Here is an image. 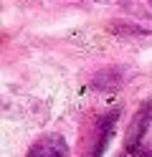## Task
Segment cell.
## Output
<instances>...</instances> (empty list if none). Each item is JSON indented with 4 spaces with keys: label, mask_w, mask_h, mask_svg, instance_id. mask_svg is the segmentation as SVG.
Wrapping results in <instances>:
<instances>
[{
    "label": "cell",
    "mask_w": 152,
    "mask_h": 157,
    "mask_svg": "<svg viewBox=\"0 0 152 157\" xmlns=\"http://www.w3.org/2000/svg\"><path fill=\"white\" fill-rule=\"evenodd\" d=\"M152 122V99L145 101L137 109V114L132 117V122L127 127V134H124V152H132V150H139L142 147V140H145V132Z\"/></svg>",
    "instance_id": "cell-1"
},
{
    "label": "cell",
    "mask_w": 152,
    "mask_h": 157,
    "mask_svg": "<svg viewBox=\"0 0 152 157\" xmlns=\"http://www.w3.org/2000/svg\"><path fill=\"white\" fill-rule=\"evenodd\" d=\"M117 122H119V109H111L107 112L101 119L96 122V132H94V142L89 147V155L86 157H101L107 152V144L111 140V134L117 129Z\"/></svg>",
    "instance_id": "cell-2"
},
{
    "label": "cell",
    "mask_w": 152,
    "mask_h": 157,
    "mask_svg": "<svg viewBox=\"0 0 152 157\" xmlns=\"http://www.w3.org/2000/svg\"><path fill=\"white\" fill-rule=\"evenodd\" d=\"M25 157H68V142L56 132L43 134L30 144Z\"/></svg>",
    "instance_id": "cell-3"
},
{
    "label": "cell",
    "mask_w": 152,
    "mask_h": 157,
    "mask_svg": "<svg viewBox=\"0 0 152 157\" xmlns=\"http://www.w3.org/2000/svg\"><path fill=\"white\" fill-rule=\"evenodd\" d=\"M124 13L142 18V21H152V0H114Z\"/></svg>",
    "instance_id": "cell-4"
},
{
    "label": "cell",
    "mask_w": 152,
    "mask_h": 157,
    "mask_svg": "<svg viewBox=\"0 0 152 157\" xmlns=\"http://www.w3.org/2000/svg\"><path fill=\"white\" fill-rule=\"evenodd\" d=\"M122 157H152V152H147V150H132V152H122Z\"/></svg>",
    "instance_id": "cell-5"
}]
</instances>
